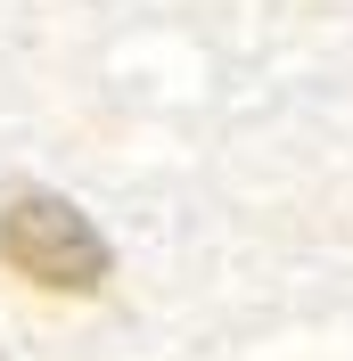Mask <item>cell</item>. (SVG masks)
Here are the masks:
<instances>
[{
    "instance_id": "6da1fadb",
    "label": "cell",
    "mask_w": 353,
    "mask_h": 361,
    "mask_svg": "<svg viewBox=\"0 0 353 361\" xmlns=\"http://www.w3.org/2000/svg\"><path fill=\"white\" fill-rule=\"evenodd\" d=\"M0 263H8V271H25L33 288L90 295L99 279H107V238L90 230V214H83V205L25 189V197H8V205H0Z\"/></svg>"
}]
</instances>
